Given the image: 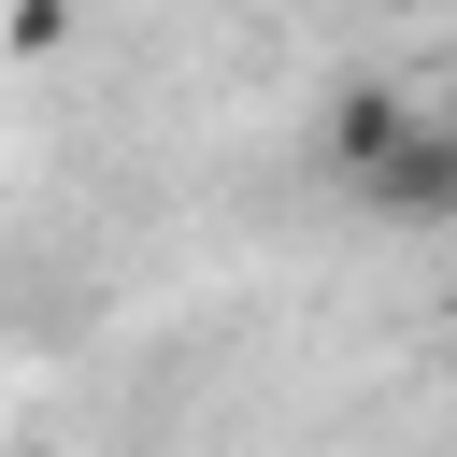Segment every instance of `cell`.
Instances as JSON below:
<instances>
[{
	"mask_svg": "<svg viewBox=\"0 0 457 457\" xmlns=\"http://www.w3.org/2000/svg\"><path fill=\"white\" fill-rule=\"evenodd\" d=\"M414 114H428L414 86H328V114H314V157H328L343 186H371V171L414 143Z\"/></svg>",
	"mask_w": 457,
	"mask_h": 457,
	"instance_id": "6da1fadb",
	"label": "cell"
},
{
	"mask_svg": "<svg viewBox=\"0 0 457 457\" xmlns=\"http://www.w3.org/2000/svg\"><path fill=\"white\" fill-rule=\"evenodd\" d=\"M357 214H386V228H457V143L414 114V143H400V157L357 186Z\"/></svg>",
	"mask_w": 457,
	"mask_h": 457,
	"instance_id": "7a4b0ae2",
	"label": "cell"
},
{
	"mask_svg": "<svg viewBox=\"0 0 457 457\" xmlns=\"http://www.w3.org/2000/svg\"><path fill=\"white\" fill-rule=\"evenodd\" d=\"M0 43H14V57H57V43H71V0H14Z\"/></svg>",
	"mask_w": 457,
	"mask_h": 457,
	"instance_id": "3957f363",
	"label": "cell"
},
{
	"mask_svg": "<svg viewBox=\"0 0 457 457\" xmlns=\"http://www.w3.org/2000/svg\"><path fill=\"white\" fill-rule=\"evenodd\" d=\"M428 129H443V143H457V57H443V71H428Z\"/></svg>",
	"mask_w": 457,
	"mask_h": 457,
	"instance_id": "277c9868",
	"label": "cell"
}]
</instances>
